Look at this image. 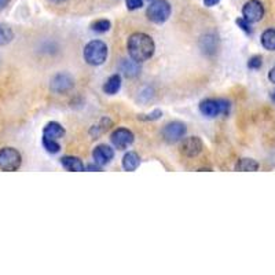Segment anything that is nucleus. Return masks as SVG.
Listing matches in <instances>:
<instances>
[{
    "label": "nucleus",
    "instance_id": "ddd939ff",
    "mask_svg": "<svg viewBox=\"0 0 275 275\" xmlns=\"http://www.w3.org/2000/svg\"><path fill=\"white\" fill-rule=\"evenodd\" d=\"M65 135V130H63V127L58 122L51 121L48 122L47 126L44 127V131H43V136L45 138H50V139H59V138H62Z\"/></svg>",
    "mask_w": 275,
    "mask_h": 275
},
{
    "label": "nucleus",
    "instance_id": "cd10ccee",
    "mask_svg": "<svg viewBox=\"0 0 275 275\" xmlns=\"http://www.w3.org/2000/svg\"><path fill=\"white\" fill-rule=\"evenodd\" d=\"M51 2H54V3H61V2H63V0H51Z\"/></svg>",
    "mask_w": 275,
    "mask_h": 275
},
{
    "label": "nucleus",
    "instance_id": "bb28decb",
    "mask_svg": "<svg viewBox=\"0 0 275 275\" xmlns=\"http://www.w3.org/2000/svg\"><path fill=\"white\" fill-rule=\"evenodd\" d=\"M268 79L271 80V83H274L275 84V66L270 70V73H268Z\"/></svg>",
    "mask_w": 275,
    "mask_h": 275
},
{
    "label": "nucleus",
    "instance_id": "f3484780",
    "mask_svg": "<svg viewBox=\"0 0 275 275\" xmlns=\"http://www.w3.org/2000/svg\"><path fill=\"white\" fill-rule=\"evenodd\" d=\"M262 44L266 50L275 51V29H267L263 32Z\"/></svg>",
    "mask_w": 275,
    "mask_h": 275
},
{
    "label": "nucleus",
    "instance_id": "6e6552de",
    "mask_svg": "<svg viewBox=\"0 0 275 275\" xmlns=\"http://www.w3.org/2000/svg\"><path fill=\"white\" fill-rule=\"evenodd\" d=\"M134 139H135L134 134L130 130H127V128H117L116 131L113 132L112 138H110L113 146L120 150H124L128 146H131Z\"/></svg>",
    "mask_w": 275,
    "mask_h": 275
},
{
    "label": "nucleus",
    "instance_id": "a878e982",
    "mask_svg": "<svg viewBox=\"0 0 275 275\" xmlns=\"http://www.w3.org/2000/svg\"><path fill=\"white\" fill-rule=\"evenodd\" d=\"M10 0H0V11H3V10L9 6Z\"/></svg>",
    "mask_w": 275,
    "mask_h": 275
},
{
    "label": "nucleus",
    "instance_id": "4468645a",
    "mask_svg": "<svg viewBox=\"0 0 275 275\" xmlns=\"http://www.w3.org/2000/svg\"><path fill=\"white\" fill-rule=\"evenodd\" d=\"M61 163H62L63 168L72 172H80L84 171V164L80 158L73 157V156H66V157L61 158Z\"/></svg>",
    "mask_w": 275,
    "mask_h": 275
},
{
    "label": "nucleus",
    "instance_id": "412c9836",
    "mask_svg": "<svg viewBox=\"0 0 275 275\" xmlns=\"http://www.w3.org/2000/svg\"><path fill=\"white\" fill-rule=\"evenodd\" d=\"M43 146H44L45 150H47L48 153H58L59 150H61V146H59L57 140L45 138V136H43Z\"/></svg>",
    "mask_w": 275,
    "mask_h": 275
},
{
    "label": "nucleus",
    "instance_id": "f257e3e1",
    "mask_svg": "<svg viewBox=\"0 0 275 275\" xmlns=\"http://www.w3.org/2000/svg\"><path fill=\"white\" fill-rule=\"evenodd\" d=\"M130 57L135 59L138 62H144L153 57L154 50H156V44L154 40L149 35L146 33H134L128 39V44H127Z\"/></svg>",
    "mask_w": 275,
    "mask_h": 275
},
{
    "label": "nucleus",
    "instance_id": "423d86ee",
    "mask_svg": "<svg viewBox=\"0 0 275 275\" xmlns=\"http://www.w3.org/2000/svg\"><path fill=\"white\" fill-rule=\"evenodd\" d=\"M242 15L249 23L259 22L264 17V6L260 0H249L242 9Z\"/></svg>",
    "mask_w": 275,
    "mask_h": 275
},
{
    "label": "nucleus",
    "instance_id": "9b49d317",
    "mask_svg": "<svg viewBox=\"0 0 275 275\" xmlns=\"http://www.w3.org/2000/svg\"><path fill=\"white\" fill-rule=\"evenodd\" d=\"M92 157H94L95 164H98V165H106L113 160L114 157V153H113L112 147H109L106 144H101L98 146L96 149L94 150V153H92Z\"/></svg>",
    "mask_w": 275,
    "mask_h": 275
},
{
    "label": "nucleus",
    "instance_id": "f03ea898",
    "mask_svg": "<svg viewBox=\"0 0 275 275\" xmlns=\"http://www.w3.org/2000/svg\"><path fill=\"white\" fill-rule=\"evenodd\" d=\"M108 58V45L102 40H92L84 48V59L92 66H99Z\"/></svg>",
    "mask_w": 275,
    "mask_h": 275
},
{
    "label": "nucleus",
    "instance_id": "393cba45",
    "mask_svg": "<svg viewBox=\"0 0 275 275\" xmlns=\"http://www.w3.org/2000/svg\"><path fill=\"white\" fill-rule=\"evenodd\" d=\"M220 0H204V5L207 6V7H212V6L217 5Z\"/></svg>",
    "mask_w": 275,
    "mask_h": 275
},
{
    "label": "nucleus",
    "instance_id": "4be33fe9",
    "mask_svg": "<svg viewBox=\"0 0 275 275\" xmlns=\"http://www.w3.org/2000/svg\"><path fill=\"white\" fill-rule=\"evenodd\" d=\"M143 6V0H127L128 10H138Z\"/></svg>",
    "mask_w": 275,
    "mask_h": 275
},
{
    "label": "nucleus",
    "instance_id": "b1692460",
    "mask_svg": "<svg viewBox=\"0 0 275 275\" xmlns=\"http://www.w3.org/2000/svg\"><path fill=\"white\" fill-rule=\"evenodd\" d=\"M237 23H238L239 27H241V29H242V31H245L246 33H252V29H251V27H249L248 21H245V19L242 18V19H238V21H237Z\"/></svg>",
    "mask_w": 275,
    "mask_h": 275
},
{
    "label": "nucleus",
    "instance_id": "0eeeda50",
    "mask_svg": "<svg viewBox=\"0 0 275 275\" xmlns=\"http://www.w3.org/2000/svg\"><path fill=\"white\" fill-rule=\"evenodd\" d=\"M186 134V126L181 121H172L164 127L163 138L169 143H175L183 139Z\"/></svg>",
    "mask_w": 275,
    "mask_h": 275
},
{
    "label": "nucleus",
    "instance_id": "39448f33",
    "mask_svg": "<svg viewBox=\"0 0 275 275\" xmlns=\"http://www.w3.org/2000/svg\"><path fill=\"white\" fill-rule=\"evenodd\" d=\"M199 110L205 117H217L219 114H229L230 102L226 99H205L199 105Z\"/></svg>",
    "mask_w": 275,
    "mask_h": 275
},
{
    "label": "nucleus",
    "instance_id": "2eb2a0df",
    "mask_svg": "<svg viewBox=\"0 0 275 275\" xmlns=\"http://www.w3.org/2000/svg\"><path fill=\"white\" fill-rule=\"evenodd\" d=\"M140 164V157L135 152H130V153H127L122 158V168L128 172L135 171L136 168L139 167Z\"/></svg>",
    "mask_w": 275,
    "mask_h": 275
},
{
    "label": "nucleus",
    "instance_id": "20e7f679",
    "mask_svg": "<svg viewBox=\"0 0 275 275\" xmlns=\"http://www.w3.org/2000/svg\"><path fill=\"white\" fill-rule=\"evenodd\" d=\"M22 164V157L17 149L14 147H3L0 149V169L6 172L17 171Z\"/></svg>",
    "mask_w": 275,
    "mask_h": 275
},
{
    "label": "nucleus",
    "instance_id": "f8f14e48",
    "mask_svg": "<svg viewBox=\"0 0 275 275\" xmlns=\"http://www.w3.org/2000/svg\"><path fill=\"white\" fill-rule=\"evenodd\" d=\"M120 70L124 73V76L135 77L140 72V62L132 58L122 59L121 62H120Z\"/></svg>",
    "mask_w": 275,
    "mask_h": 275
},
{
    "label": "nucleus",
    "instance_id": "7ed1b4c3",
    "mask_svg": "<svg viewBox=\"0 0 275 275\" xmlns=\"http://www.w3.org/2000/svg\"><path fill=\"white\" fill-rule=\"evenodd\" d=\"M147 18L154 23H163L171 15V5L167 0H153L146 10Z\"/></svg>",
    "mask_w": 275,
    "mask_h": 275
},
{
    "label": "nucleus",
    "instance_id": "dca6fc26",
    "mask_svg": "<svg viewBox=\"0 0 275 275\" xmlns=\"http://www.w3.org/2000/svg\"><path fill=\"white\" fill-rule=\"evenodd\" d=\"M120 87H121V77L118 74H113V76L109 77L108 82L105 83L104 91L108 95H114L117 94Z\"/></svg>",
    "mask_w": 275,
    "mask_h": 275
},
{
    "label": "nucleus",
    "instance_id": "c85d7f7f",
    "mask_svg": "<svg viewBox=\"0 0 275 275\" xmlns=\"http://www.w3.org/2000/svg\"><path fill=\"white\" fill-rule=\"evenodd\" d=\"M271 98H272V101H274V102H275V91H274V92H272V95H271Z\"/></svg>",
    "mask_w": 275,
    "mask_h": 275
},
{
    "label": "nucleus",
    "instance_id": "5701e85b",
    "mask_svg": "<svg viewBox=\"0 0 275 275\" xmlns=\"http://www.w3.org/2000/svg\"><path fill=\"white\" fill-rule=\"evenodd\" d=\"M248 66L251 69L260 68V66H262V58H260V57H253V58L249 61Z\"/></svg>",
    "mask_w": 275,
    "mask_h": 275
},
{
    "label": "nucleus",
    "instance_id": "a211bd4d",
    "mask_svg": "<svg viewBox=\"0 0 275 275\" xmlns=\"http://www.w3.org/2000/svg\"><path fill=\"white\" fill-rule=\"evenodd\" d=\"M13 39H14L13 29H11L9 25H6V23H0V47L11 43Z\"/></svg>",
    "mask_w": 275,
    "mask_h": 275
},
{
    "label": "nucleus",
    "instance_id": "c756f323",
    "mask_svg": "<svg viewBox=\"0 0 275 275\" xmlns=\"http://www.w3.org/2000/svg\"><path fill=\"white\" fill-rule=\"evenodd\" d=\"M149 2H153V0H149Z\"/></svg>",
    "mask_w": 275,
    "mask_h": 275
},
{
    "label": "nucleus",
    "instance_id": "6ab92c4d",
    "mask_svg": "<svg viewBox=\"0 0 275 275\" xmlns=\"http://www.w3.org/2000/svg\"><path fill=\"white\" fill-rule=\"evenodd\" d=\"M235 169L237 171H246V172H253L259 169V164L252 160V158H242L239 160L238 164L235 165Z\"/></svg>",
    "mask_w": 275,
    "mask_h": 275
},
{
    "label": "nucleus",
    "instance_id": "9d476101",
    "mask_svg": "<svg viewBox=\"0 0 275 275\" xmlns=\"http://www.w3.org/2000/svg\"><path fill=\"white\" fill-rule=\"evenodd\" d=\"M51 90L58 94H65L73 88V79L66 73H59L51 80Z\"/></svg>",
    "mask_w": 275,
    "mask_h": 275
},
{
    "label": "nucleus",
    "instance_id": "1a4fd4ad",
    "mask_svg": "<svg viewBox=\"0 0 275 275\" xmlns=\"http://www.w3.org/2000/svg\"><path fill=\"white\" fill-rule=\"evenodd\" d=\"M181 152L186 157H195L203 152V142L197 136L185 138L181 142Z\"/></svg>",
    "mask_w": 275,
    "mask_h": 275
},
{
    "label": "nucleus",
    "instance_id": "aec40b11",
    "mask_svg": "<svg viewBox=\"0 0 275 275\" xmlns=\"http://www.w3.org/2000/svg\"><path fill=\"white\" fill-rule=\"evenodd\" d=\"M91 29L96 32V33H105V32H108L110 29V22L108 19H98V21L92 22Z\"/></svg>",
    "mask_w": 275,
    "mask_h": 275
}]
</instances>
